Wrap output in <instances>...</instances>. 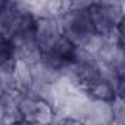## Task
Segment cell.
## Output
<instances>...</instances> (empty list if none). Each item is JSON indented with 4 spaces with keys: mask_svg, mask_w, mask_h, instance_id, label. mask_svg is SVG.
Here are the masks:
<instances>
[{
    "mask_svg": "<svg viewBox=\"0 0 125 125\" xmlns=\"http://www.w3.org/2000/svg\"><path fill=\"white\" fill-rule=\"evenodd\" d=\"M87 93L93 100H103V102H112L113 97L118 96L116 88L106 81H99V83L93 84L87 90Z\"/></svg>",
    "mask_w": 125,
    "mask_h": 125,
    "instance_id": "1",
    "label": "cell"
},
{
    "mask_svg": "<svg viewBox=\"0 0 125 125\" xmlns=\"http://www.w3.org/2000/svg\"><path fill=\"white\" fill-rule=\"evenodd\" d=\"M56 125H83V124L80 121H75V119H63L59 124H56Z\"/></svg>",
    "mask_w": 125,
    "mask_h": 125,
    "instance_id": "2",
    "label": "cell"
}]
</instances>
